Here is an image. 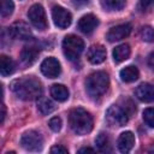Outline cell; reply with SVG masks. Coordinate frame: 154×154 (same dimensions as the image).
Returning <instances> with one entry per match:
<instances>
[{"mask_svg": "<svg viewBox=\"0 0 154 154\" xmlns=\"http://www.w3.org/2000/svg\"><path fill=\"white\" fill-rule=\"evenodd\" d=\"M11 90L16 94L17 97L25 100V101H31L35 99H38L42 94V85L41 82L32 77V76H25L20 77L18 79H14L11 85Z\"/></svg>", "mask_w": 154, "mask_h": 154, "instance_id": "6da1fadb", "label": "cell"}, {"mask_svg": "<svg viewBox=\"0 0 154 154\" xmlns=\"http://www.w3.org/2000/svg\"><path fill=\"white\" fill-rule=\"evenodd\" d=\"M69 124L77 135H87L93 129V117L84 108L77 107L71 109L69 114Z\"/></svg>", "mask_w": 154, "mask_h": 154, "instance_id": "7a4b0ae2", "label": "cell"}, {"mask_svg": "<svg viewBox=\"0 0 154 154\" xmlns=\"http://www.w3.org/2000/svg\"><path fill=\"white\" fill-rule=\"evenodd\" d=\"M109 78L105 71H96L90 73L85 79V90L93 99H100L108 89Z\"/></svg>", "mask_w": 154, "mask_h": 154, "instance_id": "3957f363", "label": "cell"}, {"mask_svg": "<svg viewBox=\"0 0 154 154\" xmlns=\"http://www.w3.org/2000/svg\"><path fill=\"white\" fill-rule=\"evenodd\" d=\"M83 49H84V41L79 36L71 34V35H67L64 37L63 52L69 60H71V61L77 60L81 57Z\"/></svg>", "mask_w": 154, "mask_h": 154, "instance_id": "277c9868", "label": "cell"}, {"mask_svg": "<svg viewBox=\"0 0 154 154\" xmlns=\"http://www.w3.org/2000/svg\"><path fill=\"white\" fill-rule=\"evenodd\" d=\"M131 114L128 112V109L125 107L118 106V105H112L107 111H106V122L111 125V126H124L128 120L129 117Z\"/></svg>", "mask_w": 154, "mask_h": 154, "instance_id": "5b68a950", "label": "cell"}, {"mask_svg": "<svg viewBox=\"0 0 154 154\" xmlns=\"http://www.w3.org/2000/svg\"><path fill=\"white\" fill-rule=\"evenodd\" d=\"M20 146L29 152H38L43 147V137L38 131H25L20 137Z\"/></svg>", "mask_w": 154, "mask_h": 154, "instance_id": "8992f818", "label": "cell"}, {"mask_svg": "<svg viewBox=\"0 0 154 154\" xmlns=\"http://www.w3.org/2000/svg\"><path fill=\"white\" fill-rule=\"evenodd\" d=\"M28 17L30 23L38 30H45L48 25L47 23V17L43 7L40 4H34L29 11H28Z\"/></svg>", "mask_w": 154, "mask_h": 154, "instance_id": "52a82bcc", "label": "cell"}, {"mask_svg": "<svg viewBox=\"0 0 154 154\" xmlns=\"http://www.w3.org/2000/svg\"><path fill=\"white\" fill-rule=\"evenodd\" d=\"M52 18L54 24L60 29H66L72 22L71 13L61 6H54L52 8Z\"/></svg>", "mask_w": 154, "mask_h": 154, "instance_id": "ba28073f", "label": "cell"}, {"mask_svg": "<svg viewBox=\"0 0 154 154\" xmlns=\"http://www.w3.org/2000/svg\"><path fill=\"white\" fill-rule=\"evenodd\" d=\"M8 35L16 40H29L32 34L28 24L24 22H16L8 28Z\"/></svg>", "mask_w": 154, "mask_h": 154, "instance_id": "9c48e42d", "label": "cell"}, {"mask_svg": "<svg viewBox=\"0 0 154 154\" xmlns=\"http://www.w3.org/2000/svg\"><path fill=\"white\" fill-rule=\"evenodd\" d=\"M132 30V26L130 23H124V24H119L116 25L113 28L109 29V31L107 32V40L109 42H116V41H120L125 37H128L130 35Z\"/></svg>", "mask_w": 154, "mask_h": 154, "instance_id": "30bf717a", "label": "cell"}, {"mask_svg": "<svg viewBox=\"0 0 154 154\" xmlns=\"http://www.w3.org/2000/svg\"><path fill=\"white\" fill-rule=\"evenodd\" d=\"M60 64L59 61L53 58V57H49V58H46L42 63H41V72L48 77V78H57L59 75H60Z\"/></svg>", "mask_w": 154, "mask_h": 154, "instance_id": "8fae6325", "label": "cell"}, {"mask_svg": "<svg viewBox=\"0 0 154 154\" xmlns=\"http://www.w3.org/2000/svg\"><path fill=\"white\" fill-rule=\"evenodd\" d=\"M77 25H78V29L83 34H91L99 25V19L96 16L88 13V14H84L83 17H81Z\"/></svg>", "mask_w": 154, "mask_h": 154, "instance_id": "7c38bea8", "label": "cell"}, {"mask_svg": "<svg viewBox=\"0 0 154 154\" xmlns=\"http://www.w3.org/2000/svg\"><path fill=\"white\" fill-rule=\"evenodd\" d=\"M135 95L142 102H154V85L142 83L135 89Z\"/></svg>", "mask_w": 154, "mask_h": 154, "instance_id": "4fadbf2b", "label": "cell"}, {"mask_svg": "<svg viewBox=\"0 0 154 154\" xmlns=\"http://www.w3.org/2000/svg\"><path fill=\"white\" fill-rule=\"evenodd\" d=\"M87 58H88V60H89L91 64H94V65H97V64L103 63L105 59H106V49H105V47L101 46V45L91 46V47L88 49Z\"/></svg>", "mask_w": 154, "mask_h": 154, "instance_id": "5bb4252c", "label": "cell"}, {"mask_svg": "<svg viewBox=\"0 0 154 154\" xmlns=\"http://www.w3.org/2000/svg\"><path fill=\"white\" fill-rule=\"evenodd\" d=\"M135 144V136L131 131H124L119 135L117 146L122 153H129Z\"/></svg>", "mask_w": 154, "mask_h": 154, "instance_id": "9a60e30c", "label": "cell"}, {"mask_svg": "<svg viewBox=\"0 0 154 154\" xmlns=\"http://www.w3.org/2000/svg\"><path fill=\"white\" fill-rule=\"evenodd\" d=\"M38 49L34 46H25L20 52V59L25 65H31L36 61L38 57Z\"/></svg>", "mask_w": 154, "mask_h": 154, "instance_id": "2e32d148", "label": "cell"}, {"mask_svg": "<svg viewBox=\"0 0 154 154\" xmlns=\"http://www.w3.org/2000/svg\"><path fill=\"white\" fill-rule=\"evenodd\" d=\"M120 79L125 83H131V82H135L138 76H140V71L136 66H132V65H129L126 67H124L123 70H120Z\"/></svg>", "mask_w": 154, "mask_h": 154, "instance_id": "e0dca14e", "label": "cell"}, {"mask_svg": "<svg viewBox=\"0 0 154 154\" xmlns=\"http://www.w3.org/2000/svg\"><path fill=\"white\" fill-rule=\"evenodd\" d=\"M130 53H131V49L128 43L119 45L113 49V59L117 64H119V63L126 60L130 57Z\"/></svg>", "mask_w": 154, "mask_h": 154, "instance_id": "ac0fdd59", "label": "cell"}, {"mask_svg": "<svg viewBox=\"0 0 154 154\" xmlns=\"http://www.w3.org/2000/svg\"><path fill=\"white\" fill-rule=\"evenodd\" d=\"M14 67H16L14 61L10 57H7V55L0 57V73H1V76L6 77V76L12 75L14 71Z\"/></svg>", "mask_w": 154, "mask_h": 154, "instance_id": "d6986e66", "label": "cell"}, {"mask_svg": "<svg viewBox=\"0 0 154 154\" xmlns=\"http://www.w3.org/2000/svg\"><path fill=\"white\" fill-rule=\"evenodd\" d=\"M51 95L57 101H66L69 99V89L63 84H53L51 88Z\"/></svg>", "mask_w": 154, "mask_h": 154, "instance_id": "ffe728a7", "label": "cell"}, {"mask_svg": "<svg viewBox=\"0 0 154 154\" xmlns=\"http://www.w3.org/2000/svg\"><path fill=\"white\" fill-rule=\"evenodd\" d=\"M37 109L40 111L41 114L47 116V114L52 113V112L55 109V105H54V102L51 101L49 99L43 97V96H40V97L37 99Z\"/></svg>", "mask_w": 154, "mask_h": 154, "instance_id": "44dd1931", "label": "cell"}, {"mask_svg": "<svg viewBox=\"0 0 154 154\" xmlns=\"http://www.w3.org/2000/svg\"><path fill=\"white\" fill-rule=\"evenodd\" d=\"M126 0H100L101 6L106 11H119L125 6Z\"/></svg>", "mask_w": 154, "mask_h": 154, "instance_id": "7402d4cb", "label": "cell"}, {"mask_svg": "<svg viewBox=\"0 0 154 154\" xmlns=\"http://www.w3.org/2000/svg\"><path fill=\"white\" fill-rule=\"evenodd\" d=\"M95 143L101 152H109V138L107 134L100 132L95 138Z\"/></svg>", "mask_w": 154, "mask_h": 154, "instance_id": "603a6c76", "label": "cell"}, {"mask_svg": "<svg viewBox=\"0 0 154 154\" xmlns=\"http://www.w3.org/2000/svg\"><path fill=\"white\" fill-rule=\"evenodd\" d=\"M140 37L144 42H153L154 41V29L152 26H142L140 30Z\"/></svg>", "mask_w": 154, "mask_h": 154, "instance_id": "cb8c5ba5", "label": "cell"}, {"mask_svg": "<svg viewBox=\"0 0 154 154\" xmlns=\"http://www.w3.org/2000/svg\"><path fill=\"white\" fill-rule=\"evenodd\" d=\"M14 5L12 0H1V17L6 18L13 13Z\"/></svg>", "mask_w": 154, "mask_h": 154, "instance_id": "d4e9b609", "label": "cell"}, {"mask_svg": "<svg viewBox=\"0 0 154 154\" xmlns=\"http://www.w3.org/2000/svg\"><path fill=\"white\" fill-rule=\"evenodd\" d=\"M142 117H143L144 123L149 128H154V108H152V107L146 108L142 113Z\"/></svg>", "mask_w": 154, "mask_h": 154, "instance_id": "484cf974", "label": "cell"}, {"mask_svg": "<svg viewBox=\"0 0 154 154\" xmlns=\"http://www.w3.org/2000/svg\"><path fill=\"white\" fill-rule=\"evenodd\" d=\"M48 125H49V128H51L54 132H58V131H60V129H61V119H60L59 117H53V118L49 120Z\"/></svg>", "mask_w": 154, "mask_h": 154, "instance_id": "4316f807", "label": "cell"}, {"mask_svg": "<svg viewBox=\"0 0 154 154\" xmlns=\"http://www.w3.org/2000/svg\"><path fill=\"white\" fill-rule=\"evenodd\" d=\"M51 153H57V154H67L69 153V150H67V148H65V147H63V146H53L52 148H51Z\"/></svg>", "mask_w": 154, "mask_h": 154, "instance_id": "83f0119b", "label": "cell"}, {"mask_svg": "<svg viewBox=\"0 0 154 154\" xmlns=\"http://www.w3.org/2000/svg\"><path fill=\"white\" fill-rule=\"evenodd\" d=\"M90 0H72V4L76 6V7H82L87 4H89Z\"/></svg>", "mask_w": 154, "mask_h": 154, "instance_id": "f1b7e54d", "label": "cell"}, {"mask_svg": "<svg viewBox=\"0 0 154 154\" xmlns=\"http://www.w3.org/2000/svg\"><path fill=\"white\" fill-rule=\"evenodd\" d=\"M152 2H153V0H140V6L143 10H146L152 5Z\"/></svg>", "mask_w": 154, "mask_h": 154, "instance_id": "f546056e", "label": "cell"}, {"mask_svg": "<svg viewBox=\"0 0 154 154\" xmlns=\"http://www.w3.org/2000/svg\"><path fill=\"white\" fill-rule=\"evenodd\" d=\"M148 65H149V67L154 71V52H152V53L149 54V57H148Z\"/></svg>", "mask_w": 154, "mask_h": 154, "instance_id": "4dcf8cb0", "label": "cell"}, {"mask_svg": "<svg viewBox=\"0 0 154 154\" xmlns=\"http://www.w3.org/2000/svg\"><path fill=\"white\" fill-rule=\"evenodd\" d=\"M1 109H2V113H1V123H4L5 122V117H6V107H5L4 103L1 106Z\"/></svg>", "mask_w": 154, "mask_h": 154, "instance_id": "1f68e13d", "label": "cell"}, {"mask_svg": "<svg viewBox=\"0 0 154 154\" xmlns=\"http://www.w3.org/2000/svg\"><path fill=\"white\" fill-rule=\"evenodd\" d=\"M78 153H94V149H91V148H81L78 150Z\"/></svg>", "mask_w": 154, "mask_h": 154, "instance_id": "d6a6232c", "label": "cell"}]
</instances>
